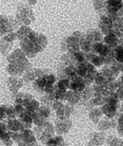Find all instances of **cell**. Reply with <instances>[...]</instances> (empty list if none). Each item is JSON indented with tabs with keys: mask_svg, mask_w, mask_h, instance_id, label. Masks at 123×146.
<instances>
[{
	"mask_svg": "<svg viewBox=\"0 0 123 146\" xmlns=\"http://www.w3.org/2000/svg\"><path fill=\"white\" fill-rule=\"evenodd\" d=\"M7 85H8L9 89L13 94H16L18 91L20 90L23 85V80L20 77H13L10 76L7 79Z\"/></svg>",
	"mask_w": 123,
	"mask_h": 146,
	"instance_id": "cell-9",
	"label": "cell"
},
{
	"mask_svg": "<svg viewBox=\"0 0 123 146\" xmlns=\"http://www.w3.org/2000/svg\"><path fill=\"white\" fill-rule=\"evenodd\" d=\"M15 111H16V115L18 118H20L26 112V107L22 104H15Z\"/></svg>",
	"mask_w": 123,
	"mask_h": 146,
	"instance_id": "cell-27",
	"label": "cell"
},
{
	"mask_svg": "<svg viewBox=\"0 0 123 146\" xmlns=\"http://www.w3.org/2000/svg\"><path fill=\"white\" fill-rule=\"evenodd\" d=\"M66 93L67 91H64L62 89L58 88V87L54 86L53 92H51V95L53 96V98H54L55 100H65V96H66Z\"/></svg>",
	"mask_w": 123,
	"mask_h": 146,
	"instance_id": "cell-20",
	"label": "cell"
},
{
	"mask_svg": "<svg viewBox=\"0 0 123 146\" xmlns=\"http://www.w3.org/2000/svg\"><path fill=\"white\" fill-rule=\"evenodd\" d=\"M7 60H8L9 63H13V64H16L18 66L22 67L24 70V73L25 67H26V65L29 62L27 60V56L22 51V49H16L13 53H11L10 55L7 56Z\"/></svg>",
	"mask_w": 123,
	"mask_h": 146,
	"instance_id": "cell-5",
	"label": "cell"
},
{
	"mask_svg": "<svg viewBox=\"0 0 123 146\" xmlns=\"http://www.w3.org/2000/svg\"><path fill=\"white\" fill-rule=\"evenodd\" d=\"M13 31L14 29L11 25L10 16L0 15V37H4L6 34Z\"/></svg>",
	"mask_w": 123,
	"mask_h": 146,
	"instance_id": "cell-6",
	"label": "cell"
},
{
	"mask_svg": "<svg viewBox=\"0 0 123 146\" xmlns=\"http://www.w3.org/2000/svg\"><path fill=\"white\" fill-rule=\"evenodd\" d=\"M37 146H41V145H37Z\"/></svg>",
	"mask_w": 123,
	"mask_h": 146,
	"instance_id": "cell-36",
	"label": "cell"
},
{
	"mask_svg": "<svg viewBox=\"0 0 123 146\" xmlns=\"http://www.w3.org/2000/svg\"><path fill=\"white\" fill-rule=\"evenodd\" d=\"M72 127V122L68 119H58L55 122V131L58 135H63L69 131V129Z\"/></svg>",
	"mask_w": 123,
	"mask_h": 146,
	"instance_id": "cell-8",
	"label": "cell"
},
{
	"mask_svg": "<svg viewBox=\"0 0 123 146\" xmlns=\"http://www.w3.org/2000/svg\"><path fill=\"white\" fill-rule=\"evenodd\" d=\"M37 3V0H28V4L29 5H35Z\"/></svg>",
	"mask_w": 123,
	"mask_h": 146,
	"instance_id": "cell-35",
	"label": "cell"
},
{
	"mask_svg": "<svg viewBox=\"0 0 123 146\" xmlns=\"http://www.w3.org/2000/svg\"><path fill=\"white\" fill-rule=\"evenodd\" d=\"M86 38L91 42V43H97V42H101V33L97 29H89L87 31Z\"/></svg>",
	"mask_w": 123,
	"mask_h": 146,
	"instance_id": "cell-15",
	"label": "cell"
},
{
	"mask_svg": "<svg viewBox=\"0 0 123 146\" xmlns=\"http://www.w3.org/2000/svg\"><path fill=\"white\" fill-rule=\"evenodd\" d=\"M20 135H22V140L20 141H23V142L37 143V138H36V136H35V133L33 131H30V129H23V131H20Z\"/></svg>",
	"mask_w": 123,
	"mask_h": 146,
	"instance_id": "cell-11",
	"label": "cell"
},
{
	"mask_svg": "<svg viewBox=\"0 0 123 146\" xmlns=\"http://www.w3.org/2000/svg\"><path fill=\"white\" fill-rule=\"evenodd\" d=\"M106 42L109 45H114L115 44V36L113 34H109L106 36Z\"/></svg>",
	"mask_w": 123,
	"mask_h": 146,
	"instance_id": "cell-31",
	"label": "cell"
},
{
	"mask_svg": "<svg viewBox=\"0 0 123 146\" xmlns=\"http://www.w3.org/2000/svg\"><path fill=\"white\" fill-rule=\"evenodd\" d=\"M6 116L7 119L11 120V119H16V115L15 111V106H12V105H6Z\"/></svg>",
	"mask_w": 123,
	"mask_h": 146,
	"instance_id": "cell-26",
	"label": "cell"
},
{
	"mask_svg": "<svg viewBox=\"0 0 123 146\" xmlns=\"http://www.w3.org/2000/svg\"><path fill=\"white\" fill-rule=\"evenodd\" d=\"M13 47V43L8 42L6 40H4L3 38H1L0 40V53L3 56H9L10 55V51Z\"/></svg>",
	"mask_w": 123,
	"mask_h": 146,
	"instance_id": "cell-17",
	"label": "cell"
},
{
	"mask_svg": "<svg viewBox=\"0 0 123 146\" xmlns=\"http://www.w3.org/2000/svg\"><path fill=\"white\" fill-rule=\"evenodd\" d=\"M70 80V90L73 92H76V93H82L86 90V84H84V81L82 79V77L80 76H75L73 78L69 79Z\"/></svg>",
	"mask_w": 123,
	"mask_h": 146,
	"instance_id": "cell-7",
	"label": "cell"
},
{
	"mask_svg": "<svg viewBox=\"0 0 123 146\" xmlns=\"http://www.w3.org/2000/svg\"><path fill=\"white\" fill-rule=\"evenodd\" d=\"M31 28H30L28 25H22L18 30H16V36H18V39H20V41L23 39H25L26 37L29 35V33L31 32Z\"/></svg>",
	"mask_w": 123,
	"mask_h": 146,
	"instance_id": "cell-19",
	"label": "cell"
},
{
	"mask_svg": "<svg viewBox=\"0 0 123 146\" xmlns=\"http://www.w3.org/2000/svg\"><path fill=\"white\" fill-rule=\"evenodd\" d=\"M9 139H11V135L7 129V124L4 121H0V140L4 143Z\"/></svg>",
	"mask_w": 123,
	"mask_h": 146,
	"instance_id": "cell-14",
	"label": "cell"
},
{
	"mask_svg": "<svg viewBox=\"0 0 123 146\" xmlns=\"http://www.w3.org/2000/svg\"><path fill=\"white\" fill-rule=\"evenodd\" d=\"M55 128L51 122H46L43 126H37L34 129V133L37 140H40L43 144L46 145L47 142L53 137Z\"/></svg>",
	"mask_w": 123,
	"mask_h": 146,
	"instance_id": "cell-4",
	"label": "cell"
},
{
	"mask_svg": "<svg viewBox=\"0 0 123 146\" xmlns=\"http://www.w3.org/2000/svg\"><path fill=\"white\" fill-rule=\"evenodd\" d=\"M18 144V146H37V143L35 142H23V141H20Z\"/></svg>",
	"mask_w": 123,
	"mask_h": 146,
	"instance_id": "cell-34",
	"label": "cell"
},
{
	"mask_svg": "<svg viewBox=\"0 0 123 146\" xmlns=\"http://www.w3.org/2000/svg\"><path fill=\"white\" fill-rule=\"evenodd\" d=\"M4 40H6V41H8V42H11V43H13L15 40L18 38V36H16V32L15 31H13V32H10V33H8V34H6L4 37H2Z\"/></svg>",
	"mask_w": 123,
	"mask_h": 146,
	"instance_id": "cell-29",
	"label": "cell"
},
{
	"mask_svg": "<svg viewBox=\"0 0 123 146\" xmlns=\"http://www.w3.org/2000/svg\"><path fill=\"white\" fill-rule=\"evenodd\" d=\"M64 111H65L66 119H68L71 116V114L73 113V111H74V109H73L72 106H69V105H67V106H64Z\"/></svg>",
	"mask_w": 123,
	"mask_h": 146,
	"instance_id": "cell-32",
	"label": "cell"
},
{
	"mask_svg": "<svg viewBox=\"0 0 123 146\" xmlns=\"http://www.w3.org/2000/svg\"><path fill=\"white\" fill-rule=\"evenodd\" d=\"M56 87L62 89L64 91H67L70 88V80L69 79H60L56 84Z\"/></svg>",
	"mask_w": 123,
	"mask_h": 146,
	"instance_id": "cell-28",
	"label": "cell"
},
{
	"mask_svg": "<svg viewBox=\"0 0 123 146\" xmlns=\"http://www.w3.org/2000/svg\"><path fill=\"white\" fill-rule=\"evenodd\" d=\"M80 100V93H76V92H73L71 90L66 93L65 100H67L70 104L75 105L76 103L79 102Z\"/></svg>",
	"mask_w": 123,
	"mask_h": 146,
	"instance_id": "cell-16",
	"label": "cell"
},
{
	"mask_svg": "<svg viewBox=\"0 0 123 146\" xmlns=\"http://www.w3.org/2000/svg\"><path fill=\"white\" fill-rule=\"evenodd\" d=\"M22 80L26 83H29V82H34L36 80V76H35L34 70H30V71H26L24 74L22 75Z\"/></svg>",
	"mask_w": 123,
	"mask_h": 146,
	"instance_id": "cell-24",
	"label": "cell"
},
{
	"mask_svg": "<svg viewBox=\"0 0 123 146\" xmlns=\"http://www.w3.org/2000/svg\"><path fill=\"white\" fill-rule=\"evenodd\" d=\"M33 119H34V116L30 114V113H28L27 111L25 112V114L22 117L18 118L23 129H30V128L32 127V124L34 123Z\"/></svg>",
	"mask_w": 123,
	"mask_h": 146,
	"instance_id": "cell-10",
	"label": "cell"
},
{
	"mask_svg": "<svg viewBox=\"0 0 123 146\" xmlns=\"http://www.w3.org/2000/svg\"><path fill=\"white\" fill-rule=\"evenodd\" d=\"M116 58L119 62H123V48H118L116 50Z\"/></svg>",
	"mask_w": 123,
	"mask_h": 146,
	"instance_id": "cell-33",
	"label": "cell"
},
{
	"mask_svg": "<svg viewBox=\"0 0 123 146\" xmlns=\"http://www.w3.org/2000/svg\"><path fill=\"white\" fill-rule=\"evenodd\" d=\"M48 39L42 33L32 30L25 39L20 41V49L27 58H34L47 47Z\"/></svg>",
	"mask_w": 123,
	"mask_h": 146,
	"instance_id": "cell-1",
	"label": "cell"
},
{
	"mask_svg": "<svg viewBox=\"0 0 123 146\" xmlns=\"http://www.w3.org/2000/svg\"><path fill=\"white\" fill-rule=\"evenodd\" d=\"M54 102H55V100L53 98V96H51V94H49V95H46L41 98V103L44 105V106L53 107Z\"/></svg>",
	"mask_w": 123,
	"mask_h": 146,
	"instance_id": "cell-23",
	"label": "cell"
},
{
	"mask_svg": "<svg viewBox=\"0 0 123 146\" xmlns=\"http://www.w3.org/2000/svg\"><path fill=\"white\" fill-rule=\"evenodd\" d=\"M49 114H51V109H49V107L44 106V105L40 106V108L38 109V111L36 112V115H38L39 117H41V118H43L45 120L47 118H49Z\"/></svg>",
	"mask_w": 123,
	"mask_h": 146,
	"instance_id": "cell-22",
	"label": "cell"
},
{
	"mask_svg": "<svg viewBox=\"0 0 123 146\" xmlns=\"http://www.w3.org/2000/svg\"><path fill=\"white\" fill-rule=\"evenodd\" d=\"M99 27H100V28L104 33H108V32L110 31L111 27H112V22H111L110 18L106 17V16H103L100 23H99Z\"/></svg>",
	"mask_w": 123,
	"mask_h": 146,
	"instance_id": "cell-21",
	"label": "cell"
},
{
	"mask_svg": "<svg viewBox=\"0 0 123 146\" xmlns=\"http://www.w3.org/2000/svg\"><path fill=\"white\" fill-rule=\"evenodd\" d=\"M92 44L88 39L86 38V35H82L80 40V47L84 53H90L92 49Z\"/></svg>",
	"mask_w": 123,
	"mask_h": 146,
	"instance_id": "cell-18",
	"label": "cell"
},
{
	"mask_svg": "<svg viewBox=\"0 0 123 146\" xmlns=\"http://www.w3.org/2000/svg\"><path fill=\"white\" fill-rule=\"evenodd\" d=\"M10 135L11 138L13 139V141L18 143L20 140H22V135H20V131H16V133H13V131H10Z\"/></svg>",
	"mask_w": 123,
	"mask_h": 146,
	"instance_id": "cell-30",
	"label": "cell"
},
{
	"mask_svg": "<svg viewBox=\"0 0 123 146\" xmlns=\"http://www.w3.org/2000/svg\"><path fill=\"white\" fill-rule=\"evenodd\" d=\"M103 112L105 113L107 116L109 117H112L115 113V106L110 104V103H106L103 107Z\"/></svg>",
	"mask_w": 123,
	"mask_h": 146,
	"instance_id": "cell-25",
	"label": "cell"
},
{
	"mask_svg": "<svg viewBox=\"0 0 123 146\" xmlns=\"http://www.w3.org/2000/svg\"><path fill=\"white\" fill-rule=\"evenodd\" d=\"M87 146H90V145H87Z\"/></svg>",
	"mask_w": 123,
	"mask_h": 146,
	"instance_id": "cell-37",
	"label": "cell"
},
{
	"mask_svg": "<svg viewBox=\"0 0 123 146\" xmlns=\"http://www.w3.org/2000/svg\"><path fill=\"white\" fill-rule=\"evenodd\" d=\"M7 129L9 131H13V133H16V131H23L22 126L20 124L18 119H11L7 121Z\"/></svg>",
	"mask_w": 123,
	"mask_h": 146,
	"instance_id": "cell-12",
	"label": "cell"
},
{
	"mask_svg": "<svg viewBox=\"0 0 123 146\" xmlns=\"http://www.w3.org/2000/svg\"><path fill=\"white\" fill-rule=\"evenodd\" d=\"M56 80V76L51 73H46L43 76L39 77L33 82V88L35 91L39 93H45L46 95H49L53 92L54 82Z\"/></svg>",
	"mask_w": 123,
	"mask_h": 146,
	"instance_id": "cell-2",
	"label": "cell"
},
{
	"mask_svg": "<svg viewBox=\"0 0 123 146\" xmlns=\"http://www.w3.org/2000/svg\"><path fill=\"white\" fill-rule=\"evenodd\" d=\"M7 71L13 77H22V75L24 74V70L22 67L13 63H9V65L7 66Z\"/></svg>",
	"mask_w": 123,
	"mask_h": 146,
	"instance_id": "cell-13",
	"label": "cell"
},
{
	"mask_svg": "<svg viewBox=\"0 0 123 146\" xmlns=\"http://www.w3.org/2000/svg\"><path fill=\"white\" fill-rule=\"evenodd\" d=\"M15 18L18 20L20 25H28L35 21V16L31 8V5L24 3H20L18 5V10L16 12Z\"/></svg>",
	"mask_w": 123,
	"mask_h": 146,
	"instance_id": "cell-3",
	"label": "cell"
}]
</instances>
